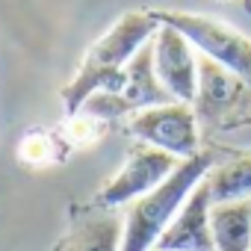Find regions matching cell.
<instances>
[{
	"mask_svg": "<svg viewBox=\"0 0 251 251\" xmlns=\"http://www.w3.org/2000/svg\"><path fill=\"white\" fill-rule=\"evenodd\" d=\"M151 45H154V68L160 83L172 92L175 100L192 103L198 92V53L192 42L180 30L160 24Z\"/></svg>",
	"mask_w": 251,
	"mask_h": 251,
	"instance_id": "6",
	"label": "cell"
},
{
	"mask_svg": "<svg viewBox=\"0 0 251 251\" xmlns=\"http://www.w3.org/2000/svg\"><path fill=\"white\" fill-rule=\"evenodd\" d=\"M242 6H245V12H251V0H242Z\"/></svg>",
	"mask_w": 251,
	"mask_h": 251,
	"instance_id": "15",
	"label": "cell"
},
{
	"mask_svg": "<svg viewBox=\"0 0 251 251\" xmlns=\"http://www.w3.org/2000/svg\"><path fill=\"white\" fill-rule=\"evenodd\" d=\"M56 139L48 133V130H30L21 145H18V160L30 169H45L50 163L59 160V151H56Z\"/></svg>",
	"mask_w": 251,
	"mask_h": 251,
	"instance_id": "13",
	"label": "cell"
},
{
	"mask_svg": "<svg viewBox=\"0 0 251 251\" xmlns=\"http://www.w3.org/2000/svg\"><path fill=\"white\" fill-rule=\"evenodd\" d=\"M160 30V21L154 12H124L83 56L80 68L74 71V77L62 86V106L65 115H74L89 95L106 89V92H118L124 83V68L136 56V50L142 45H148L154 39V33Z\"/></svg>",
	"mask_w": 251,
	"mask_h": 251,
	"instance_id": "1",
	"label": "cell"
},
{
	"mask_svg": "<svg viewBox=\"0 0 251 251\" xmlns=\"http://www.w3.org/2000/svg\"><path fill=\"white\" fill-rule=\"evenodd\" d=\"M213 154L198 151L189 160H180V166L151 192L127 204L124 213V233H121V251H154L163 230L172 225L183 201L192 195V189L210 175Z\"/></svg>",
	"mask_w": 251,
	"mask_h": 251,
	"instance_id": "2",
	"label": "cell"
},
{
	"mask_svg": "<svg viewBox=\"0 0 251 251\" xmlns=\"http://www.w3.org/2000/svg\"><path fill=\"white\" fill-rule=\"evenodd\" d=\"M115 98V106H118V115L121 118H130L133 112L139 109H148V106H163V103H172V92L160 83L157 77V68H154V45H142L136 50V56L127 62L124 68V83L118 92H112Z\"/></svg>",
	"mask_w": 251,
	"mask_h": 251,
	"instance_id": "9",
	"label": "cell"
},
{
	"mask_svg": "<svg viewBox=\"0 0 251 251\" xmlns=\"http://www.w3.org/2000/svg\"><path fill=\"white\" fill-rule=\"evenodd\" d=\"M216 251H251V198L213 204Z\"/></svg>",
	"mask_w": 251,
	"mask_h": 251,
	"instance_id": "11",
	"label": "cell"
},
{
	"mask_svg": "<svg viewBox=\"0 0 251 251\" xmlns=\"http://www.w3.org/2000/svg\"><path fill=\"white\" fill-rule=\"evenodd\" d=\"M177 166H180V157H175V154H169L163 148L136 142L130 148L127 160H124V166L115 172V177L106 180L100 186V192L95 195V207L118 210L124 204H133L145 192L157 189Z\"/></svg>",
	"mask_w": 251,
	"mask_h": 251,
	"instance_id": "4",
	"label": "cell"
},
{
	"mask_svg": "<svg viewBox=\"0 0 251 251\" xmlns=\"http://www.w3.org/2000/svg\"><path fill=\"white\" fill-rule=\"evenodd\" d=\"M154 251H216L213 239V198L207 180H201L183 201L172 225L163 230Z\"/></svg>",
	"mask_w": 251,
	"mask_h": 251,
	"instance_id": "7",
	"label": "cell"
},
{
	"mask_svg": "<svg viewBox=\"0 0 251 251\" xmlns=\"http://www.w3.org/2000/svg\"><path fill=\"white\" fill-rule=\"evenodd\" d=\"M198 115L192 109V103H183V100H172V103H163V106H148V109H139L127 118V133L145 145H154V148H163L180 160H189L195 157L201 148H198Z\"/></svg>",
	"mask_w": 251,
	"mask_h": 251,
	"instance_id": "5",
	"label": "cell"
},
{
	"mask_svg": "<svg viewBox=\"0 0 251 251\" xmlns=\"http://www.w3.org/2000/svg\"><path fill=\"white\" fill-rule=\"evenodd\" d=\"M204 180H207L213 204L251 198V154L233 157L222 166H213Z\"/></svg>",
	"mask_w": 251,
	"mask_h": 251,
	"instance_id": "12",
	"label": "cell"
},
{
	"mask_svg": "<svg viewBox=\"0 0 251 251\" xmlns=\"http://www.w3.org/2000/svg\"><path fill=\"white\" fill-rule=\"evenodd\" d=\"M121 233H124V216H115V210H86L71 222V230L59 242L56 251H121Z\"/></svg>",
	"mask_w": 251,
	"mask_h": 251,
	"instance_id": "10",
	"label": "cell"
},
{
	"mask_svg": "<svg viewBox=\"0 0 251 251\" xmlns=\"http://www.w3.org/2000/svg\"><path fill=\"white\" fill-rule=\"evenodd\" d=\"M103 127L106 121L89 115V112H74L65 118V127H62V142L71 145V148H86V145H95L100 136H103Z\"/></svg>",
	"mask_w": 251,
	"mask_h": 251,
	"instance_id": "14",
	"label": "cell"
},
{
	"mask_svg": "<svg viewBox=\"0 0 251 251\" xmlns=\"http://www.w3.org/2000/svg\"><path fill=\"white\" fill-rule=\"evenodd\" d=\"M154 15H157L160 24H169V27L180 30L201 56L216 59L227 71H233L236 77L251 83V39L245 33H239L236 27H230L219 18L198 15V12L154 9Z\"/></svg>",
	"mask_w": 251,
	"mask_h": 251,
	"instance_id": "3",
	"label": "cell"
},
{
	"mask_svg": "<svg viewBox=\"0 0 251 251\" xmlns=\"http://www.w3.org/2000/svg\"><path fill=\"white\" fill-rule=\"evenodd\" d=\"M248 86L251 83H245L242 77H236L233 71H227L216 59L198 53V92H195V100H192L198 124L216 127V124L236 106L242 89H248Z\"/></svg>",
	"mask_w": 251,
	"mask_h": 251,
	"instance_id": "8",
	"label": "cell"
}]
</instances>
